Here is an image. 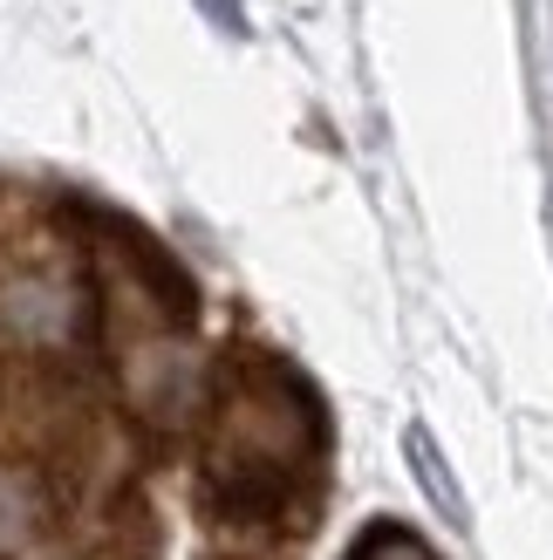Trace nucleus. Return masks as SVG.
Masks as SVG:
<instances>
[{"label":"nucleus","mask_w":553,"mask_h":560,"mask_svg":"<svg viewBox=\"0 0 553 560\" xmlns=\"http://www.w3.org/2000/svg\"><path fill=\"white\" fill-rule=\"evenodd\" d=\"M69 219L82 226V240H90L96 267H109L117 280H130V294L144 301L164 328H191V315H199V288H191V273L178 267L172 246L151 240L144 226H137V219L96 206V199H75Z\"/></svg>","instance_id":"2"},{"label":"nucleus","mask_w":553,"mask_h":560,"mask_svg":"<svg viewBox=\"0 0 553 560\" xmlns=\"http://www.w3.org/2000/svg\"><path fill=\"white\" fill-rule=\"evenodd\" d=\"M342 560H445V553H437L417 526H403V520H369L363 534L349 540Z\"/></svg>","instance_id":"3"},{"label":"nucleus","mask_w":553,"mask_h":560,"mask_svg":"<svg viewBox=\"0 0 553 560\" xmlns=\"http://www.w3.org/2000/svg\"><path fill=\"white\" fill-rule=\"evenodd\" d=\"M328 410L294 362L233 349L212 370L199 486L219 526H287L321 492Z\"/></svg>","instance_id":"1"},{"label":"nucleus","mask_w":553,"mask_h":560,"mask_svg":"<svg viewBox=\"0 0 553 560\" xmlns=\"http://www.w3.org/2000/svg\"><path fill=\"white\" fill-rule=\"evenodd\" d=\"M199 8L226 27V35H239V27H246V0H199Z\"/></svg>","instance_id":"4"}]
</instances>
